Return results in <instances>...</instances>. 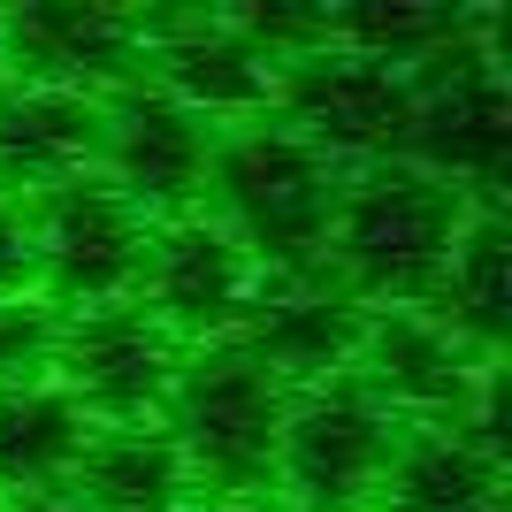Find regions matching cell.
<instances>
[{"label":"cell","mask_w":512,"mask_h":512,"mask_svg":"<svg viewBox=\"0 0 512 512\" xmlns=\"http://www.w3.org/2000/svg\"><path fill=\"white\" fill-rule=\"evenodd\" d=\"M283 406H291V390L237 337H222V344L184 352L176 390H169V406H161V428H169V444L184 451L199 497L253 505L260 490H276Z\"/></svg>","instance_id":"cell-3"},{"label":"cell","mask_w":512,"mask_h":512,"mask_svg":"<svg viewBox=\"0 0 512 512\" xmlns=\"http://www.w3.org/2000/svg\"><path fill=\"white\" fill-rule=\"evenodd\" d=\"M69 497L85 512H199V482L161 421L92 428L85 459L69 474Z\"/></svg>","instance_id":"cell-17"},{"label":"cell","mask_w":512,"mask_h":512,"mask_svg":"<svg viewBox=\"0 0 512 512\" xmlns=\"http://www.w3.org/2000/svg\"><path fill=\"white\" fill-rule=\"evenodd\" d=\"M467 192L413 161H375L337 184L321 276L360 306H436L444 260L467 230Z\"/></svg>","instance_id":"cell-1"},{"label":"cell","mask_w":512,"mask_h":512,"mask_svg":"<svg viewBox=\"0 0 512 512\" xmlns=\"http://www.w3.org/2000/svg\"><path fill=\"white\" fill-rule=\"evenodd\" d=\"M85 444H92V421L54 375L0 390V505L69 490Z\"/></svg>","instance_id":"cell-18"},{"label":"cell","mask_w":512,"mask_h":512,"mask_svg":"<svg viewBox=\"0 0 512 512\" xmlns=\"http://www.w3.org/2000/svg\"><path fill=\"white\" fill-rule=\"evenodd\" d=\"M398 444H406V428L352 375L291 390L283 436H276V490L291 497V512H367Z\"/></svg>","instance_id":"cell-4"},{"label":"cell","mask_w":512,"mask_h":512,"mask_svg":"<svg viewBox=\"0 0 512 512\" xmlns=\"http://www.w3.org/2000/svg\"><path fill=\"white\" fill-rule=\"evenodd\" d=\"M214 138H222L214 123H199L192 107H176L169 92H153L146 77H138L130 92L107 100L100 176L146 214L153 230H161V222L199 214V199H207V169H214Z\"/></svg>","instance_id":"cell-11"},{"label":"cell","mask_w":512,"mask_h":512,"mask_svg":"<svg viewBox=\"0 0 512 512\" xmlns=\"http://www.w3.org/2000/svg\"><path fill=\"white\" fill-rule=\"evenodd\" d=\"M276 123L299 130L306 146H314L321 161H337V169L406 161V146H413V77L321 46V54L283 69Z\"/></svg>","instance_id":"cell-7"},{"label":"cell","mask_w":512,"mask_h":512,"mask_svg":"<svg viewBox=\"0 0 512 512\" xmlns=\"http://www.w3.org/2000/svg\"><path fill=\"white\" fill-rule=\"evenodd\" d=\"M482 31V23H474ZM467 39H451L436 62L413 69V146L406 161L444 184H497L505 176V153H512V92H505V69Z\"/></svg>","instance_id":"cell-9"},{"label":"cell","mask_w":512,"mask_h":512,"mask_svg":"<svg viewBox=\"0 0 512 512\" xmlns=\"http://www.w3.org/2000/svg\"><path fill=\"white\" fill-rule=\"evenodd\" d=\"M367 512H505L497 444L482 428H406Z\"/></svg>","instance_id":"cell-16"},{"label":"cell","mask_w":512,"mask_h":512,"mask_svg":"<svg viewBox=\"0 0 512 512\" xmlns=\"http://www.w3.org/2000/svg\"><path fill=\"white\" fill-rule=\"evenodd\" d=\"M352 383L398 428H482L490 413V367L428 306H367Z\"/></svg>","instance_id":"cell-6"},{"label":"cell","mask_w":512,"mask_h":512,"mask_svg":"<svg viewBox=\"0 0 512 512\" xmlns=\"http://www.w3.org/2000/svg\"><path fill=\"white\" fill-rule=\"evenodd\" d=\"M0 512H85L69 490H54V497H16V505H0Z\"/></svg>","instance_id":"cell-22"},{"label":"cell","mask_w":512,"mask_h":512,"mask_svg":"<svg viewBox=\"0 0 512 512\" xmlns=\"http://www.w3.org/2000/svg\"><path fill=\"white\" fill-rule=\"evenodd\" d=\"M39 291V245H31V207L0 192V299Z\"/></svg>","instance_id":"cell-21"},{"label":"cell","mask_w":512,"mask_h":512,"mask_svg":"<svg viewBox=\"0 0 512 512\" xmlns=\"http://www.w3.org/2000/svg\"><path fill=\"white\" fill-rule=\"evenodd\" d=\"M505 306H512V245L497 214H467V230L444 260V283H436V306L428 314L444 321L451 337L467 344L474 360H490L505 344Z\"/></svg>","instance_id":"cell-19"},{"label":"cell","mask_w":512,"mask_h":512,"mask_svg":"<svg viewBox=\"0 0 512 512\" xmlns=\"http://www.w3.org/2000/svg\"><path fill=\"white\" fill-rule=\"evenodd\" d=\"M31 245H39V299L54 314H92V306L138 299L153 222L107 176H77L62 192L31 199Z\"/></svg>","instance_id":"cell-5"},{"label":"cell","mask_w":512,"mask_h":512,"mask_svg":"<svg viewBox=\"0 0 512 512\" xmlns=\"http://www.w3.org/2000/svg\"><path fill=\"white\" fill-rule=\"evenodd\" d=\"M360 329H367L360 299H344L329 276H306V283H260L253 314L237 321V344H245L283 390H314V383L352 375Z\"/></svg>","instance_id":"cell-14"},{"label":"cell","mask_w":512,"mask_h":512,"mask_svg":"<svg viewBox=\"0 0 512 512\" xmlns=\"http://www.w3.org/2000/svg\"><path fill=\"white\" fill-rule=\"evenodd\" d=\"M153 16L130 8H92V0H31L0 16V69L8 85H54V92H92L115 100L146 77Z\"/></svg>","instance_id":"cell-10"},{"label":"cell","mask_w":512,"mask_h":512,"mask_svg":"<svg viewBox=\"0 0 512 512\" xmlns=\"http://www.w3.org/2000/svg\"><path fill=\"white\" fill-rule=\"evenodd\" d=\"M253 299H260V268L245 260V245H237L222 222L184 214V222H161V230H153L138 306H146L184 352L237 337V321L253 314Z\"/></svg>","instance_id":"cell-12"},{"label":"cell","mask_w":512,"mask_h":512,"mask_svg":"<svg viewBox=\"0 0 512 512\" xmlns=\"http://www.w3.org/2000/svg\"><path fill=\"white\" fill-rule=\"evenodd\" d=\"M222 512H253V505H222Z\"/></svg>","instance_id":"cell-23"},{"label":"cell","mask_w":512,"mask_h":512,"mask_svg":"<svg viewBox=\"0 0 512 512\" xmlns=\"http://www.w3.org/2000/svg\"><path fill=\"white\" fill-rule=\"evenodd\" d=\"M0 92H8V69H0Z\"/></svg>","instance_id":"cell-24"},{"label":"cell","mask_w":512,"mask_h":512,"mask_svg":"<svg viewBox=\"0 0 512 512\" xmlns=\"http://www.w3.org/2000/svg\"><path fill=\"white\" fill-rule=\"evenodd\" d=\"M54 344H62V314H54L39 291L0 299V390L46 383V375H54Z\"/></svg>","instance_id":"cell-20"},{"label":"cell","mask_w":512,"mask_h":512,"mask_svg":"<svg viewBox=\"0 0 512 512\" xmlns=\"http://www.w3.org/2000/svg\"><path fill=\"white\" fill-rule=\"evenodd\" d=\"M184 367V344L146 314V306H92V314H62V344H54V383L85 406L92 428H138L161 421Z\"/></svg>","instance_id":"cell-8"},{"label":"cell","mask_w":512,"mask_h":512,"mask_svg":"<svg viewBox=\"0 0 512 512\" xmlns=\"http://www.w3.org/2000/svg\"><path fill=\"white\" fill-rule=\"evenodd\" d=\"M337 184H344L337 161H321L276 115H260V123H237L230 138H214V169H207L199 214L222 222L245 245L260 283H306V276H321Z\"/></svg>","instance_id":"cell-2"},{"label":"cell","mask_w":512,"mask_h":512,"mask_svg":"<svg viewBox=\"0 0 512 512\" xmlns=\"http://www.w3.org/2000/svg\"><path fill=\"white\" fill-rule=\"evenodd\" d=\"M146 69L153 92L192 107L199 123H260V115H276V85H283V69L230 16H184V23L153 16Z\"/></svg>","instance_id":"cell-13"},{"label":"cell","mask_w":512,"mask_h":512,"mask_svg":"<svg viewBox=\"0 0 512 512\" xmlns=\"http://www.w3.org/2000/svg\"><path fill=\"white\" fill-rule=\"evenodd\" d=\"M100 153H107V100L54 85L0 92V192L8 199L31 207L77 176H100Z\"/></svg>","instance_id":"cell-15"}]
</instances>
